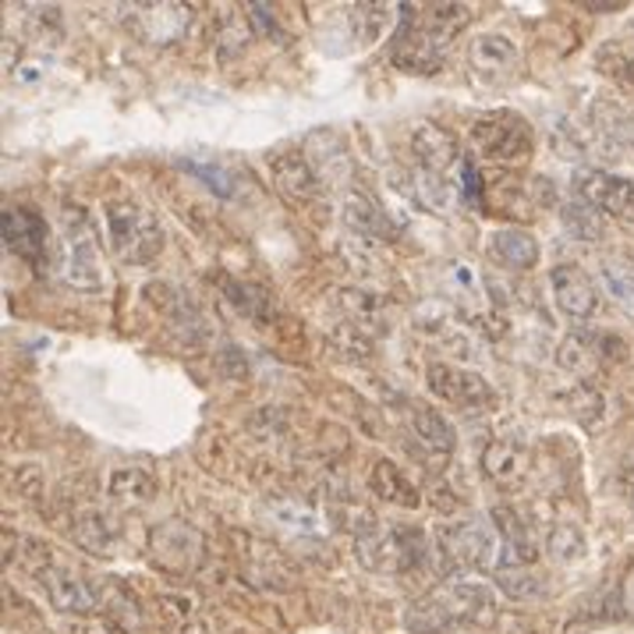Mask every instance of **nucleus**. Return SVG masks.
Returning a JSON list of instances; mask_svg holds the SVG:
<instances>
[{
    "label": "nucleus",
    "mask_w": 634,
    "mask_h": 634,
    "mask_svg": "<svg viewBox=\"0 0 634 634\" xmlns=\"http://www.w3.org/2000/svg\"><path fill=\"white\" fill-rule=\"evenodd\" d=\"M496 613L493 592L472 578V574H454L447 578L444 588H436L426 600H418L408 606L405 624L415 634H444L460 624H489Z\"/></svg>",
    "instance_id": "f257e3e1"
},
{
    "label": "nucleus",
    "mask_w": 634,
    "mask_h": 634,
    "mask_svg": "<svg viewBox=\"0 0 634 634\" xmlns=\"http://www.w3.org/2000/svg\"><path fill=\"white\" fill-rule=\"evenodd\" d=\"M107 235L113 256L128 266H146L164 252V227L146 206L131 199L107 202Z\"/></svg>",
    "instance_id": "f03ea898"
},
{
    "label": "nucleus",
    "mask_w": 634,
    "mask_h": 634,
    "mask_svg": "<svg viewBox=\"0 0 634 634\" xmlns=\"http://www.w3.org/2000/svg\"><path fill=\"white\" fill-rule=\"evenodd\" d=\"M436 546L450 567V578L468 571L499 567V535L483 517H457V522H447L436 532Z\"/></svg>",
    "instance_id": "7ed1b4c3"
},
{
    "label": "nucleus",
    "mask_w": 634,
    "mask_h": 634,
    "mask_svg": "<svg viewBox=\"0 0 634 634\" xmlns=\"http://www.w3.org/2000/svg\"><path fill=\"white\" fill-rule=\"evenodd\" d=\"M355 556L361 567H369L376 574H400L412 571L426 561V535L422 528H383L373 525L361 535H355Z\"/></svg>",
    "instance_id": "20e7f679"
},
{
    "label": "nucleus",
    "mask_w": 634,
    "mask_h": 634,
    "mask_svg": "<svg viewBox=\"0 0 634 634\" xmlns=\"http://www.w3.org/2000/svg\"><path fill=\"white\" fill-rule=\"evenodd\" d=\"M556 361H561V369L592 379L600 376L606 365L627 361V344L617 334H606V330H571L561 340V348H556Z\"/></svg>",
    "instance_id": "39448f33"
},
{
    "label": "nucleus",
    "mask_w": 634,
    "mask_h": 634,
    "mask_svg": "<svg viewBox=\"0 0 634 634\" xmlns=\"http://www.w3.org/2000/svg\"><path fill=\"white\" fill-rule=\"evenodd\" d=\"M472 146L483 160L493 164H514L532 152V128L517 113H486L472 125Z\"/></svg>",
    "instance_id": "423d86ee"
},
{
    "label": "nucleus",
    "mask_w": 634,
    "mask_h": 634,
    "mask_svg": "<svg viewBox=\"0 0 634 634\" xmlns=\"http://www.w3.org/2000/svg\"><path fill=\"white\" fill-rule=\"evenodd\" d=\"M191 14L196 11H191L188 4H178V0H164V4H128L125 8L128 29L149 47L178 43L191 26Z\"/></svg>",
    "instance_id": "0eeeda50"
},
{
    "label": "nucleus",
    "mask_w": 634,
    "mask_h": 634,
    "mask_svg": "<svg viewBox=\"0 0 634 634\" xmlns=\"http://www.w3.org/2000/svg\"><path fill=\"white\" fill-rule=\"evenodd\" d=\"M149 553L164 571L170 574H188L202 564L206 556V543L199 528H191L185 522H164L149 532Z\"/></svg>",
    "instance_id": "6e6552de"
},
{
    "label": "nucleus",
    "mask_w": 634,
    "mask_h": 634,
    "mask_svg": "<svg viewBox=\"0 0 634 634\" xmlns=\"http://www.w3.org/2000/svg\"><path fill=\"white\" fill-rule=\"evenodd\" d=\"M574 191H578V199L600 209V214L634 224V181L610 175V170H600V167H582L578 175H574Z\"/></svg>",
    "instance_id": "1a4fd4ad"
},
{
    "label": "nucleus",
    "mask_w": 634,
    "mask_h": 634,
    "mask_svg": "<svg viewBox=\"0 0 634 634\" xmlns=\"http://www.w3.org/2000/svg\"><path fill=\"white\" fill-rule=\"evenodd\" d=\"M270 175H274V185L280 188V196L298 202V206L316 202L319 191H323L316 164H313L309 152H305V146H284L280 152H274Z\"/></svg>",
    "instance_id": "9d476101"
},
{
    "label": "nucleus",
    "mask_w": 634,
    "mask_h": 634,
    "mask_svg": "<svg viewBox=\"0 0 634 634\" xmlns=\"http://www.w3.org/2000/svg\"><path fill=\"white\" fill-rule=\"evenodd\" d=\"M426 379H429V390L439 400H447V405H457V408L493 405V387L472 369H457V365H447V361H433Z\"/></svg>",
    "instance_id": "9b49d317"
},
{
    "label": "nucleus",
    "mask_w": 634,
    "mask_h": 634,
    "mask_svg": "<svg viewBox=\"0 0 634 634\" xmlns=\"http://www.w3.org/2000/svg\"><path fill=\"white\" fill-rule=\"evenodd\" d=\"M65 277L75 287H89L96 291L100 287V266H96V238L89 230V220L79 209V214H68L65 220Z\"/></svg>",
    "instance_id": "f8f14e48"
},
{
    "label": "nucleus",
    "mask_w": 634,
    "mask_h": 634,
    "mask_svg": "<svg viewBox=\"0 0 634 634\" xmlns=\"http://www.w3.org/2000/svg\"><path fill=\"white\" fill-rule=\"evenodd\" d=\"M43 588H47V600L53 610L68 613V617H89V613L100 610V592L96 585L79 571H68V567H50L43 574Z\"/></svg>",
    "instance_id": "ddd939ff"
},
{
    "label": "nucleus",
    "mask_w": 634,
    "mask_h": 634,
    "mask_svg": "<svg viewBox=\"0 0 634 634\" xmlns=\"http://www.w3.org/2000/svg\"><path fill=\"white\" fill-rule=\"evenodd\" d=\"M412 152L418 160V170L426 175H439V178H450L454 167L460 164V149L457 139L450 136L447 128H439L433 121H418L412 131Z\"/></svg>",
    "instance_id": "4468645a"
},
{
    "label": "nucleus",
    "mask_w": 634,
    "mask_h": 634,
    "mask_svg": "<svg viewBox=\"0 0 634 634\" xmlns=\"http://www.w3.org/2000/svg\"><path fill=\"white\" fill-rule=\"evenodd\" d=\"M400 14H405V22H412L422 36H429V40L447 50L460 32H465L472 11L465 4H405L400 8Z\"/></svg>",
    "instance_id": "2eb2a0df"
},
{
    "label": "nucleus",
    "mask_w": 634,
    "mask_h": 634,
    "mask_svg": "<svg viewBox=\"0 0 634 634\" xmlns=\"http://www.w3.org/2000/svg\"><path fill=\"white\" fill-rule=\"evenodd\" d=\"M4 245L11 248L14 256H22L29 262L40 266L50 252V235H47V224L40 214H32L26 206H11L4 209Z\"/></svg>",
    "instance_id": "dca6fc26"
},
{
    "label": "nucleus",
    "mask_w": 634,
    "mask_h": 634,
    "mask_svg": "<svg viewBox=\"0 0 634 634\" xmlns=\"http://www.w3.org/2000/svg\"><path fill=\"white\" fill-rule=\"evenodd\" d=\"M528 447L522 444V439H493V444L483 450V472L493 486L499 489H522L525 478H528Z\"/></svg>",
    "instance_id": "f3484780"
},
{
    "label": "nucleus",
    "mask_w": 634,
    "mask_h": 634,
    "mask_svg": "<svg viewBox=\"0 0 634 634\" xmlns=\"http://www.w3.org/2000/svg\"><path fill=\"white\" fill-rule=\"evenodd\" d=\"M549 284H553V298L561 305V313H567L571 319H592L600 313V291H595V284L578 266L571 262L556 266L549 274Z\"/></svg>",
    "instance_id": "a211bd4d"
},
{
    "label": "nucleus",
    "mask_w": 634,
    "mask_h": 634,
    "mask_svg": "<svg viewBox=\"0 0 634 634\" xmlns=\"http://www.w3.org/2000/svg\"><path fill=\"white\" fill-rule=\"evenodd\" d=\"M517 65V47L514 40L499 32H486V36H475V43L468 50V68H472V79L496 86L499 79H507Z\"/></svg>",
    "instance_id": "6ab92c4d"
},
{
    "label": "nucleus",
    "mask_w": 634,
    "mask_h": 634,
    "mask_svg": "<svg viewBox=\"0 0 634 634\" xmlns=\"http://www.w3.org/2000/svg\"><path fill=\"white\" fill-rule=\"evenodd\" d=\"M493 528L499 535V567H532L535 564V535L528 522H522L511 507L493 511Z\"/></svg>",
    "instance_id": "aec40b11"
},
{
    "label": "nucleus",
    "mask_w": 634,
    "mask_h": 634,
    "mask_svg": "<svg viewBox=\"0 0 634 634\" xmlns=\"http://www.w3.org/2000/svg\"><path fill=\"white\" fill-rule=\"evenodd\" d=\"M390 61L412 75H436L439 65H444V50H439L429 36H422L412 22H400L390 43Z\"/></svg>",
    "instance_id": "412c9836"
},
{
    "label": "nucleus",
    "mask_w": 634,
    "mask_h": 634,
    "mask_svg": "<svg viewBox=\"0 0 634 634\" xmlns=\"http://www.w3.org/2000/svg\"><path fill=\"white\" fill-rule=\"evenodd\" d=\"M408 429L422 444V450H429L436 457H450L454 447H457L454 426L429 405H408Z\"/></svg>",
    "instance_id": "4be33fe9"
},
{
    "label": "nucleus",
    "mask_w": 634,
    "mask_h": 634,
    "mask_svg": "<svg viewBox=\"0 0 634 634\" xmlns=\"http://www.w3.org/2000/svg\"><path fill=\"white\" fill-rule=\"evenodd\" d=\"M489 256L507 270H532L539 262V241L522 227H499L489 238Z\"/></svg>",
    "instance_id": "5701e85b"
},
{
    "label": "nucleus",
    "mask_w": 634,
    "mask_h": 634,
    "mask_svg": "<svg viewBox=\"0 0 634 634\" xmlns=\"http://www.w3.org/2000/svg\"><path fill=\"white\" fill-rule=\"evenodd\" d=\"M369 486H373V493L383 499V504H397V507H408V511H415V507L422 504L418 486L394 465V460H387V457L376 460V465H373Z\"/></svg>",
    "instance_id": "b1692460"
},
{
    "label": "nucleus",
    "mask_w": 634,
    "mask_h": 634,
    "mask_svg": "<svg viewBox=\"0 0 634 634\" xmlns=\"http://www.w3.org/2000/svg\"><path fill=\"white\" fill-rule=\"evenodd\" d=\"M110 496L118 499L125 507H142L157 496V475L142 465H131V468H118L110 475Z\"/></svg>",
    "instance_id": "393cba45"
},
{
    "label": "nucleus",
    "mask_w": 634,
    "mask_h": 634,
    "mask_svg": "<svg viewBox=\"0 0 634 634\" xmlns=\"http://www.w3.org/2000/svg\"><path fill=\"white\" fill-rule=\"evenodd\" d=\"M224 291H227L230 305H238V309H241L248 319H256V323H270V319L277 316V301H274V295L266 291V287H259V284L227 280V284H224Z\"/></svg>",
    "instance_id": "a878e982"
},
{
    "label": "nucleus",
    "mask_w": 634,
    "mask_h": 634,
    "mask_svg": "<svg viewBox=\"0 0 634 634\" xmlns=\"http://www.w3.org/2000/svg\"><path fill=\"white\" fill-rule=\"evenodd\" d=\"M75 543L82 549L96 553V556H110L118 549V532L110 528V522L103 514H79L75 517Z\"/></svg>",
    "instance_id": "bb28decb"
},
{
    "label": "nucleus",
    "mask_w": 634,
    "mask_h": 634,
    "mask_svg": "<svg viewBox=\"0 0 634 634\" xmlns=\"http://www.w3.org/2000/svg\"><path fill=\"white\" fill-rule=\"evenodd\" d=\"M4 553H8V564H22L29 574H36V578H43V574L53 567L50 546L40 543V539H29V535H22V543H18V535L8 532L4 535Z\"/></svg>",
    "instance_id": "cd10ccee"
},
{
    "label": "nucleus",
    "mask_w": 634,
    "mask_h": 634,
    "mask_svg": "<svg viewBox=\"0 0 634 634\" xmlns=\"http://www.w3.org/2000/svg\"><path fill=\"white\" fill-rule=\"evenodd\" d=\"M344 217L351 220V227L365 230V235H379V238H390L394 227L387 220V214L365 196V191H351L348 199H344Z\"/></svg>",
    "instance_id": "c85d7f7f"
},
{
    "label": "nucleus",
    "mask_w": 634,
    "mask_h": 634,
    "mask_svg": "<svg viewBox=\"0 0 634 634\" xmlns=\"http://www.w3.org/2000/svg\"><path fill=\"white\" fill-rule=\"evenodd\" d=\"M412 191H415L418 202H426L429 209H436V214H450V209L457 206V196H460V188L450 178L426 175V170H418V175L412 178Z\"/></svg>",
    "instance_id": "c756f323"
},
{
    "label": "nucleus",
    "mask_w": 634,
    "mask_h": 634,
    "mask_svg": "<svg viewBox=\"0 0 634 634\" xmlns=\"http://www.w3.org/2000/svg\"><path fill=\"white\" fill-rule=\"evenodd\" d=\"M274 522L284 525L287 532H301V535H319L323 532V517L313 504L305 499H274L270 504Z\"/></svg>",
    "instance_id": "7c9ffc66"
},
{
    "label": "nucleus",
    "mask_w": 634,
    "mask_h": 634,
    "mask_svg": "<svg viewBox=\"0 0 634 634\" xmlns=\"http://www.w3.org/2000/svg\"><path fill=\"white\" fill-rule=\"evenodd\" d=\"M561 220L578 241H600L603 238V214L585 199H571L561 206Z\"/></svg>",
    "instance_id": "2f4dec72"
},
{
    "label": "nucleus",
    "mask_w": 634,
    "mask_h": 634,
    "mask_svg": "<svg viewBox=\"0 0 634 634\" xmlns=\"http://www.w3.org/2000/svg\"><path fill=\"white\" fill-rule=\"evenodd\" d=\"M337 301H340V309L351 316V323L361 326L365 334H376V326L383 323V313H387L383 309V298H376L369 291H340Z\"/></svg>",
    "instance_id": "473e14b6"
},
{
    "label": "nucleus",
    "mask_w": 634,
    "mask_h": 634,
    "mask_svg": "<svg viewBox=\"0 0 634 634\" xmlns=\"http://www.w3.org/2000/svg\"><path fill=\"white\" fill-rule=\"evenodd\" d=\"M496 585H499V592L507 595V600H517V603L539 600V595H543V578L532 567H499Z\"/></svg>",
    "instance_id": "72a5a7b5"
},
{
    "label": "nucleus",
    "mask_w": 634,
    "mask_h": 634,
    "mask_svg": "<svg viewBox=\"0 0 634 634\" xmlns=\"http://www.w3.org/2000/svg\"><path fill=\"white\" fill-rule=\"evenodd\" d=\"M188 170H191V175H196L199 181H206L209 188H214L220 199H230V202L241 199L245 181H241L230 167H224V164H188Z\"/></svg>",
    "instance_id": "f704fd0d"
},
{
    "label": "nucleus",
    "mask_w": 634,
    "mask_h": 634,
    "mask_svg": "<svg viewBox=\"0 0 634 634\" xmlns=\"http://www.w3.org/2000/svg\"><path fill=\"white\" fill-rule=\"evenodd\" d=\"M546 553L553 556V561H561V564H578L582 556L588 553V543H585L582 528L556 525V528L549 532V539H546Z\"/></svg>",
    "instance_id": "c9c22d12"
},
{
    "label": "nucleus",
    "mask_w": 634,
    "mask_h": 634,
    "mask_svg": "<svg viewBox=\"0 0 634 634\" xmlns=\"http://www.w3.org/2000/svg\"><path fill=\"white\" fill-rule=\"evenodd\" d=\"M603 284L627 313H634V262L627 259H606L603 262Z\"/></svg>",
    "instance_id": "e433bc0d"
},
{
    "label": "nucleus",
    "mask_w": 634,
    "mask_h": 634,
    "mask_svg": "<svg viewBox=\"0 0 634 634\" xmlns=\"http://www.w3.org/2000/svg\"><path fill=\"white\" fill-rule=\"evenodd\" d=\"M351 14V29H355V40L361 43H373L376 36L387 29V18L394 14L387 4H351L348 8Z\"/></svg>",
    "instance_id": "4c0bfd02"
},
{
    "label": "nucleus",
    "mask_w": 634,
    "mask_h": 634,
    "mask_svg": "<svg viewBox=\"0 0 634 634\" xmlns=\"http://www.w3.org/2000/svg\"><path fill=\"white\" fill-rule=\"evenodd\" d=\"M248 40H252V26L241 22V18H235V11L224 8V22H217V53L220 57H235L248 47Z\"/></svg>",
    "instance_id": "58836bf2"
},
{
    "label": "nucleus",
    "mask_w": 634,
    "mask_h": 634,
    "mask_svg": "<svg viewBox=\"0 0 634 634\" xmlns=\"http://www.w3.org/2000/svg\"><path fill=\"white\" fill-rule=\"evenodd\" d=\"M567 408L571 415L582 422V426H600V418L606 415V397L595 390V387H578L567 397Z\"/></svg>",
    "instance_id": "ea45409f"
},
{
    "label": "nucleus",
    "mask_w": 634,
    "mask_h": 634,
    "mask_svg": "<svg viewBox=\"0 0 634 634\" xmlns=\"http://www.w3.org/2000/svg\"><path fill=\"white\" fill-rule=\"evenodd\" d=\"M245 22L252 26L256 36H266V40L287 43L284 32H280V22H277V11H274L270 4H248V8H245Z\"/></svg>",
    "instance_id": "a19ab883"
},
{
    "label": "nucleus",
    "mask_w": 634,
    "mask_h": 634,
    "mask_svg": "<svg viewBox=\"0 0 634 634\" xmlns=\"http://www.w3.org/2000/svg\"><path fill=\"white\" fill-rule=\"evenodd\" d=\"M252 433L259 439H270V444H274L277 436L287 433V412L284 408H259L252 415Z\"/></svg>",
    "instance_id": "79ce46f5"
},
{
    "label": "nucleus",
    "mask_w": 634,
    "mask_h": 634,
    "mask_svg": "<svg viewBox=\"0 0 634 634\" xmlns=\"http://www.w3.org/2000/svg\"><path fill=\"white\" fill-rule=\"evenodd\" d=\"M613 489H617L627 504H634V450L621 460L617 472H613Z\"/></svg>",
    "instance_id": "37998d69"
},
{
    "label": "nucleus",
    "mask_w": 634,
    "mask_h": 634,
    "mask_svg": "<svg viewBox=\"0 0 634 634\" xmlns=\"http://www.w3.org/2000/svg\"><path fill=\"white\" fill-rule=\"evenodd\" d=\"M68 634H125V631L107 617H82L79 624L68 627Z\"/></svg>",
    "instance_id": "c03bdc74"
},
{
    "label": "nucleus",
    "mask_w": 634,
    "mask_h": 634,
    "mask_svg": "<svg viewBox=\"0 0 634 634\" xmlns=\"http://www.w3.org/2000/svg\"><path fill=\"white\" fill-rule=\"evenodd\" d=\"M450 280L457 284V287H465V291H478V274L472 270L468 262H450Z\"/></svg>",
    "instance_id": "a18cd8bd"
},
{
    "label": "nucleus",
    "mask_w": 634,
    "mask_h": 634,
    "mask_svg": "<svg viewBox=\"0 0 634 634\" xmlns=\"http://www.w3.org/2000/svg\"><path fill=\"white\" fill-rule=\"evenodd\" d=\"M613 75H617V79H624V82H631V86H634V57L617 53V65H613Z\"/></svg>",
    "instance_id": "49530a36"
},
{
    "label": "nucleus",
    "mask_w": 634,
    "mask_h": 634,
    "mask_svg": "<svg viewBox=\"0 0 634 634\" xmlns=\"http://www.w3.org/2000/svg\"><path fill=\"white\" fill-rule=\"evenodd\" d=\"M621 606L627 617H634V571L627 574V582H624V592H621Z\"/></svg>",
    "instance_id": "de8ad7c7"
}]
</instances>
